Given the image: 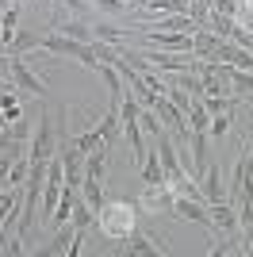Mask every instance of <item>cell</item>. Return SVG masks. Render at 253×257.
Here are the masks:
<instances>
[{
	"label": "cell",
	"mask_w": 253,
	"mask_h": 257,
	"mask_svg": "<svg viewBox=\"0 0 253 257\" xmlns=\"http://www.w3.org/2000/svg\"><path fill=\"white\" fill-rule=\"evenodd\" d=\"M96 230L111 242H126L138 230V200H104L96 207Z\"/></svg>",
	"instance_id": "obj_1"
},
{
	"label": "cell",
	"mask_w": 253,
	"mask_h": 257,
	"mask_svg": "<svg viewBox=\"0 0 253 257\" xmlns=\"http://www.w3.org/2000/svg\"><path fill=\"white\" fill-rule=\"evenodd\" d=\"M58 142H62V131H58V119H54L50 107H42L39 111V127L31 135V161H50L58 154Z\"/></svg>",
	"instance_id": "obj_2"
},
{
	"label": "cell",
	"mask_w": 253,
	"mask_h": 257,
	"mask_svg": "<svg viewBox=\"0 0 253 257\" xmlns=\"http://www.w3.org/2000/svg\"><path fill=\"white\" fill-rule=\"evenodd\" d=\"M177 204V192L169 181H158V184H142V196H138V207L150 215H169Z\"/></svg>",
	"instance_id": "obj_3"
},
{
	"label": "cell",
	"mask_w": 253,
	"mask_h": 257,
	"mask_svg": "<svg viewBox=\"0 0 253 257\" xmlns=\"http://www.w3.org/2000/svg\"><path fill=\"white\" fill-rule=\"evenodd\" d=\"M12 85L20 88L23 96H46V81L35 73V65H31V58H27V54L12 58Z\"/></svg>",
	"instance_id": "obj_4"
},
{
	"label": "cell",
	"mask_w": 253,
	"mask_h": 257,
	"mask_svg": "<svg viewBox=\"0 0 253 257\" xmlns=\"http://www.w3.org/2000/svg\"><path fill=\"white\" fill-rule=\"evenodd\" d=\"M207 230L211 234H242V226H238V207H234L230 200L207 204Z\"/></svg>",
	"instance_id": "obj_5"
},
{
	"label": "cell",
	"mask_w": 253,
	"mask_h": 257,
	"mask_svg": "<svg viewBox=\"0 0 253 257\" xmlns=\"http://www.w3.org/2000/svg\"><path fill=\"white\" fill-rule=\"evenodd\" d=\"M39 50H46L50 58H77V62H81V54L88 50V43H77V39H69V35H62V31H42Z\"/></svg>",
	"instance_id": "obj_6"
},
{
	"label": "cell",
	"mask_w": 253,
	"mask_h": 257,
	"mask_svg": "<svg viewBox=\"0 0 253 257\" xmlns=\"http://www.w3.org/2000/svg\"><path fill=\"white\" fill-rule=\"evenodd\" d=\"M58 158H62V169H65V184L81 188V181H84V158H88V154H84L81 146H73L69 139H62V142H58Z\"/></svg>",
	"instance_id": "obj_7"
},
{
	"label": "cell",
	"mask_w": 253,
	"mask_h": 257,
	"mask_svg": "<svg viewBox=\"0 0 253 257\" xmlns=\"http://www.w3.org/2000/svg\"><path fill=\"white\" fill-rule=\"evenodd\" d=\"M142 58H146L154 69H161V73H180V69H188V65H192V54H180V50H158V46L142 50Z\"/></svg>",
	"instance_id": "obj_8"
},
{
	"label": "cell",
	"mask_w": 253,
	"mask_h": 257,
	"mask_svg": "<svg viewBox=\"0 0 253 257\" xmlns=\"http://www.w3.org/2000/svg\"><path fill=\"white\" fill-rule=\"evenodd\" d=\"M200 188L203 196H207V204H219V200H226V184H222V165L215 158L207 161V169L200 173Z\"/></svg>",
	"instance_id": "obj_9"
},
{
	"label": "cell",
	"mask_w": 253,
	"mask_h": 257,
	"mask_svg": "<svg viewBox=\"0 0 253 257\" xmlns=\"http://www.w3.org/2000/svg\"><path fill=\"white\" fill-rule=\"evenodd\" d=\"M173 219L180 223H200L207 226V200H188V196H177V204H173Z\"/></svg>",
	"instance_id": "obj_10"
},
{
	"label": "cell",
	"mask_w": 253,
	"mask_h": 257,
	"mask_svg": "<svg viewBox=\"0 0 253 257\" xmlns=\"http://www.w3.org/2000/svg\"><path fill=\"white\" fill-rule=\"evenodd\" d=\"M96 127H100V146L115 150V142L123 139V115H119V107H107L104 115L96 119Z\"/></svg>",
	"instance_id": "obj_11"
},
{
	"label": "cell",
	"mask_w": 253,
	"mask_h": 257,
	"mask_svg": "<svg viewBox=\"0 0 253 257\" xmlns=\"http://www.w3.org/2000/svg\"><path fill=\"white\" fill-rule=\"evenodd\" d=\"M39 43H42V31H31V27H16V35H12V43H8V58H20V54H31V50H39Z\"/></svg>",
	"instance_id": "obj_12"
},
{
	"label": "cell",
	"mask_w": 253,
	"mask_h": 257,
	"mask_svg": "<svg viewBox=\"0 0 253 257\" xmlns=\"http://www.w3.org/2000/svg\"><path fill=\"white\" fill-rule=\"evenodd\" d=\"M138 181H142V184H158V181H165V169H161L158 146H150V150L142 154V161H138Z\"/></svg>",
	"instance_id": "obj_13"
},
{
	"label": "cell",
	"mask_w": 253,
	"mask_h": 257,
	"mask_svg": "<svg viewBox=\"0 0 253 257\" xmlns=\"http://www.w3.org/2000/svg\"><path fill=\"white\" fill-rule=\"evenodd\" d=\"M123 253H169V246L161 238H150V234H142V230H135V234L126 238Z\"/></svg>",
	"instance_id": "obj_14"
},
{
	"label": "cell",
	"mask_w": 253,
	"mask_h": 257,
	"mask_svg": "<svg viewBox=\"0 0 253 257\" xmlns=\"http://www.w3.org/2000/svg\"><path fill=\"white\" fill-rule=\"evenodd\" d=\"M215 46H219V35L211 31V27H196V31H192V54H196V58H211Z\"/></svg>",
	"instance_id": "obj_15"
},
{
	"label": "cell",
	"mask_w": 253,
	"mask_h": 257,
	"mask_svg": "<svg viewBox=\"0 0 253 257\" xmlns=\"http://www.w3.org/2000/svg\"><path fill=\"white\" fill-rule=\"evenodd\" d=\"M69 223H73L77 230H81V234L88 230V226H96V207L88 204V200H84L81 192H77V200H73V219H69Z\"/></svg>",
	"instance_id": "obj_16"
},
{
	"label": "cell",
	"mask_w": 253,
	"mask_h": 257,
	"mask_svg": "<svg viewBox=\"0 0 253 257\" xmlns=\"http://www.w3.org/2000/svg\"><path fill=\"white\" fill-rule=\"evenodd\" d=\"M54 31L69 35V39H77V43H92V23H88V20H73V16H69V20L58 23Z\"/></svg>",
	"instance_id": "obj_17"
},
{
	"label": "cell",
	"mask_w": 253,
	"mask_h": 257,
	"mask_svg": "<svg viewBox=\"0 0 253 257\" xmlns=\"http://www.w3.org/2000/svg\"><path fill=\"white\" fill-rule=\"evenodd\" d=\"M211 257H226V253H242V234H215V242L207 246Z\"/></svg>",
	"instance_id": "obj_18"
},
{
	"label": "cell",
	"mask_w": 253,
	"mask_h": 257,
	"mask_svg": "<svg viewBox=\"0 0 253 257\" xmlns=\"http://www.w3.org/2000/svg\"><path fill=\"white\" fill-rule=\"evenodd\" d=\"M200 104L207 107V115H226V111L238 107V96H215V92H203Z\"/></svg>",
	"instance_id": "obj_19"
},
{
	"label": "cell",
	"mask_w": 253,
	"mask_h": 257,
	"mask_svg": "<svg viewBox=\"0 0 253 257\" xmlns=\"http://www.w3.org/2000/svg\"><path fill=\"white\" fill-rule=\"evenodd\" d=\"M207 27L219 35V39H230V31L238 27V23H234V16H226V12H215V8H211V12H207Z\"/></svg>",
	"instance_id": "obj_20"
},
{
	"label": "cell",
	"mask_w": 253,
	"mask_h": 257,
	"mask_svg": "<svg viewBox=\"0 0 253 257\" xmlns=\"http://www.w3.org/2000/svg\"><path fill=\"white\" fill-rule=\"evenodd\" d=\"M126 27H115V23H96L92 27V39H104V43H115V46H123L126 43Z\"/></svg>",
	"instance_id": "obj_21"
},
{
	"label": "cell",
	"mask_w": 253,
	"mask_h": 257,
	"mask_svg": "<svg viewBox=\"0 0 253 257\" xmlns=\"http://www.w3.org/2000/svg\"><path fill=\"white\" fill-rule=\"evenodd\" d=\"M65 139L73 142V146H81L84 154H92L96 146H100V127H96V123H92V127H84V131H77V135H65Z\"/></svg>",
	"instance_id": "obj_22"
},
{
	"label": "cell",
	"mask_w": 253,
	"mask_h": 257,
	"mask_svg": "<svg viewBox=\"0 0 253 257\" xmlns=\"http://www.w3.org/2000/svg\"><path fill=\"white\" fill-rule=\"evenodd\" d=\"M188 127H192V131H207V127H211V115H207V107L200 104V96H192V107H188Z\"/></svg>",
	"instance_id": "obj_23"
},
{
	"label": "cell",
	"mask_w": 253,
	"mask_h": 257,
	"mask_svg": "<svg viewBox=\"0 0 253 257\" xmlns=\"http://www.w3.org/2000/svg\"><path fill=\"white\" fill-rule=\"evenodd\" d=\"M230 123H234V111H226V115H211V127H207L211 142H222V135L230 131Z\"/></svg>",
	"instance_id": "obj_24"
},
{
	"label": "cell",
	"mask_w": 253,
	"mask_h": 257,
	"mask_svg": "<svg viewBox=\"0 0 253 257\" xmlns=\"http://www.w3.org/2000/svg\"><path fill=\"white\" fill-rule=\"evenodd\" d=\"M165 96L173 100V104H177L180 111H184V115H188V107H192V92H188V88H180V85H173V81H169V88H165Z\"/></svg>",
	"instance_id": "obj_25"
},
{
	"label": "cell",
	"mask_w": 253,
	"mask_h": 257,
	"mask_svg": "<svg viewBox=\"0 0 253 257\" xmlns=\"http://www.w3.org/2000/svg\"><path fill=\"white\" fill-rule=\"evenodd\" d=\"M8 135H12L16 142H31V119H27V115L12 119V123H8Z\"/></svg>",
	"instance_id": "obj_26"
},
{
	"label": "cell",
	"mask_w": 253,
	"mask_h": 257,
	"mask_svg": "<svg viewBox=\"0 0 253 257\" xmlns=\"http://www.w3.org/2000/svg\"><path fill=\"white\" fill-rule=\"evenodd\" d=\"M138 123H142V131H146L150 139L161 131V119H158V111H154V107H142V111H138Z\"/></svg>",
	"instance_id": "obj_27"
},
{
	"label": "cell",
	"mask_w": 253,
	"mask_h": 257,
	"mask_svg": "<svg viewBox=\"0 0 253 257\" xmlns=\"http://www.w3.org/2000/svg\"><path fill=\"white\" fill-rule=\"evenodd\" d=\"M92 8L104 12V16H123L131 4H126V0H92Z\"/></svg>",
	"instance_id": "obj_28"
},
{
	"label": "cell",
	"mask_w": 253,
	"mask_h": 257,
	"mask_svg": "<svg viewBox=\"0 0 253 257\" xmlns=\"http://www.w3.org/2000/svg\"><path fill=\"white\" fill-rule=\"evenodd\" d=\"M0 253H8V257H20V253H23V238H20V234H16V238H4Z\"/></svg>",
	"instance_id": "obj_29"
},
{
	"label": "cell",
	"mask_w": 253,
	"mask_h": 257,
	"mask_svg": "<svg viewBox=\"0 0 253 257\" xmlns=\"http://www.w3.org/2000/svg\"><path fill=\"white\" fill-rule=\"evenodd\" d=\"M4 88H12V81H8V77H0V92H4Z\"/></svg>",
	"instance_id": "obj_30"
},
{
	"label": "cell",
	"mask_w": 253,
	"mask_h": 257,
	"mask_svg": "<svg viewBox=\"0 0 253 257\" xmlns=\"http://www.w3.org/2000/svg\"><path fill=\"white\" fill-rule=\"evenodd\" d=\"M245 146H249V161H253V139H245Z\"/></svg>",
	"instance_id": "obj_31"
},
{
	"label": "cell",
	"mask_w": 253,
	"mask_h": 257,
	"mask_svg": "<svg viewBox=\"0 0 253 257\" xmlns=\"http://www.w3.org/2000/svg\"><path fill=\"white\" fill-rule=\"evenodd\" d=\"M0 23H4V0H0Z\"/></svg>",
	"instance_id": "obj_32"
},
{
	"label": "cell",
	"mask_w": 253,
	"mask_h": 257,
	"mask_svg": "<svg viewBox=\"0 0 253 257\" xmlns=\"http://www.w3.org/2000/svg\"><path fill=\"white\" fill-rule=\"evenodd\" d=\"M245 104H249V107H253V92H249V96H245Z\"/></svg>",
	"instance_id": "obj_33"
}]
</instances>
